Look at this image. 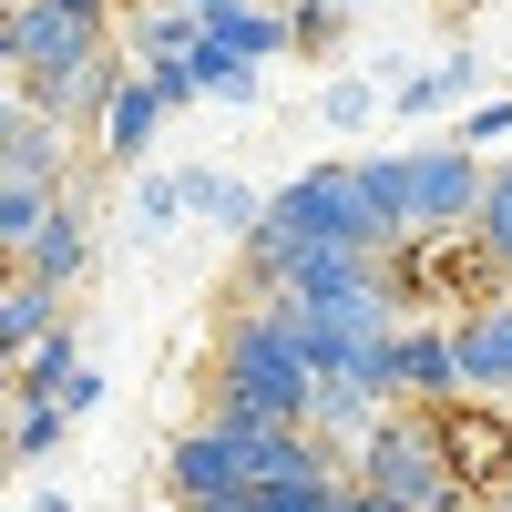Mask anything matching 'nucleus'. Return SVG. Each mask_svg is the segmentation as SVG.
<instances>
[{
  "label": "nucleus",
  "mask_w": 512,
  "mask_h": 512,
  "mask_svg": "<svg viewBox=\"0 0 512 512\" xmlns=\"http://www.w3.org/2000/svg\"><path fill=\"white\" fill-rule=\"evenodd\" d=\"M216 400L308 431V410H318V359H308V338H297L287 297H256V287L236 297V318H226V338H216Z\"/></svg>",
  "instance_id": "f257e3e1"
},
{
  "label": "nucleus",
  "mask_w": 512,
  "mask_h": 512,
  "mask_svg": "<svg viewBox=\"0 0 512 512\" xmlns=\"http://www.w3.org/2000/svg\"><path fill=\"white\" fill-rule=\"evenodd\" d=\"M359 492L410 502V512H461L472 502V482H461V461L441 441V410H390L379 420V441L359 451Z\"/></svg>",
  "instance_id": "f03ea898"
},
{
  "label": "nucleus",
  "mask_w": 512,
  "mask_h": 512,
  "mask_svg": "<svg viewBox=\"0 0 512 512\" xmlns=\"http://www.w3.org/2000/svg\"><path fill=\"white\" fill-rule=\"evenodd\" d=\"M482 195H492V164L472 144H410V236H461L482 226Z\"/></svg>",
  "instance_id": "7ed1b4c3"
},
{
  "label": "nucleus",
  "mask_w": 512,
  "mask_h": 512,
  "mask_svg": "<svg viewBox=\"0 0 512 512\" xmlns=\"http://www.w3.org/2000/svg\"><path fill=\"white\" fill-rule=\"evenodd\" d=\"M164 492H175V512H246L256 502V461L216 420H195V431H175V451H164Z\"/></svg>",
  "instance_id": "20e7f679"
},
{
  "label": "nucleus",
  "mask_w": 512,
  "mask_h": 512,
  "mask_svg": "<svg viewBox=\"0 0 512 512\" xmlns=\"http://www.w3.org/2000/svg\"><path fill=\"white\" fill-rule=\"evenodd\" d=\"M390 400H400V410H451V400H472V390H461V338H451V328H431V318L400 328V349H390Z\"/></svg>",
  "instance_id": "39448f33"
},
{
  "label": "nucleus",
  "mask_w": 512,
  "mask_h": 512,
  "mask_svg": "<svg viewBox=\"0 0 512 512\" xmlns=\"http://www.w3.org/2000/svg\"><path fill=\"white\" fill-rule=\"evenodd\" d=\"M62 144H72V123L11 93V113H0V175H11V185H52V195H72V154H62Z\"/></svg>",
  "instance_id": "423d86ee"
},
{
  "label": "nucleus",
  "mask_w": 512,
  "mask_h": 512,
  "mask_svg": "<svg viewBox=\"0 0 512 512\" xmlns=\"http://www.w3.org/2000/svg\"><path fill=\"white\" fill-rule=\"evenodd\" d=\"M441 441H451V461H461L472 492H502L512 482V410L502 400H451L441 410Z\"/></svg>",
  "instance_id": "0eeeda50"
},
{
  "label": "nucleus",
  "mask_w": 512,
  "mask_h": 512,
  "mask_svg": "<svg viewBox=\"0 0 512 512\" xmlns=\"http://www.w3.org/2000/svg\"><path fill=\"white\" fill-rule=\"evenodd\" d=\"M451 338H461V390H472V400H512V297L461 308Z\"/></svg>",
  "instance_id": "6e6552de"
},
{
  "label": "nucleus",
  "mask_w": 512,
  "mask_h": 512,
  "mask_svg": "<svg viewBox=\"0 0 512 512\" xmlns=\"http://www.w3.org/2000/svg\"><path fill=\"white\" fill-rule=\"evenodd\" d=\"M400 400L390 390H369V379H318V410H308V441H328L338 461H359L379 441V420H390Z\"/></svg>",
  "instance_id": "1a4fd4ad"
},
{
  "label": "nucleus",
  "mask_w": 512,
  "mask_h": 512,
  "mask_svg": "<svg viewBox=\"0 0 512 512\" xmlns=\"http://www.w3.org/2000/svg\"><path fill=\"white\" fill-rule=\"evenodd\" d=\"M82 267H93V205L62 195V216L41 226V246H31V256H11V277H41L52 297H72V287H82Z\"/></svg>",
  "instance_id": "9d476101"
},
{
  "label": "nucleus",
  "mask_w": 512,
  "mask_h": 512,
  "mask_svg": "<svg viewBox=\"0 0 512 512\" xmlns=\"http://www.w3.org/2000/svg\"><path fill=\"white\" fill-rule=\"evenodd\" d=\"M154 134H164V93H154V82L134 72V82L113 93V113L93 123V144H103V164H123V175H134V164L154 154Z\"/></svg>",
  "instance_id": "9b49d317"
},
{
  "label": "nucleus",
  "mask_w": 512,
  "mask_h": 512,
  "mask_svg": "<svg viewBox=\"0 0 512 512\" xmlns=\"http://www.w3.org/2000/svg\"><path fill=\"white\" fill-rule=\"evenodd\" d=\"M482 72L492 62H472V52H441V62H420V72H400L390 82V113H472V93H482Z\"/></svg>",
  "instance_id": "f8f14e48"
},
{
  "label": "nucleus",
  "mask_w": 512,
  "mask_h": 512,
  "mask_svg": "<svg viewBox=\"0 0 512 512\" xmlns=\"http://www.w3.org/2000/svg\"><path fill=\"white\" fill-rule=\"evenodd\" d=\"M369 287H390V267H379V256H359V246H318L308 267L287 277V297H297V308H328V297H369Z\"/></svg>",
  "instance_id": "ddd939ff"
},
{
  "label": "nucleus",
  "mask_w": 512,
  "mask_h": 512,
  "mask_svg": "<svg viewBox=\"0 0 512 512\" xmlns=\"http://www.w3.org/2000/svg\"><path fill=\"white\" fill-rule=\"evenodd\" d=\"M205 41H216V52H236V62H256V72H267L277 52H297V21L277 11V0H246V11H226V21L205 31Z\"/></svg>",
  "instance_id": "4468645a"
},
{
  "label": "nucleus",
  "mask_w": 512,
  "mask_h": 512,
  "mask_svg": "<svg viewBox=\"0 0 512 512\" xmlns=\"http://www.w3.org/2000/svg\"><path fill=\"white\" fill-rule=\"evenodd\" d=\"M185 205H195L216 236H236V246L256 236V216H267V195H246L236 175H216V164H185Z\"/></svg>",
  "instance_id": "2eb2a0df"
},
{
  "label": "nucleus",
  "mask_w": 512,
  "mask_h": 512,
  "mask_svg": "<svg viewBox=\"0 0 512 512\" xmlns=\"http://www.w3.org/2000/svg\"><path fill=\"white\" fill-rule=\"evenodd\" d=\"M62 318H72V308H62V297L41 287V277H11V297H0V349H11V359H31Z\"/></svg>",
  "instance_id": "dca6fc26"
},
{
  "label": "nucleus",
  "mask_w": 512,
  "mask_h": 512,
  "mask_svg": "<svg viewBox=\"0 0 512 512\" xmlns=\"http://www.w3.org/2000/svg\"><path fill=\"white\" fill-rule=\"evenodd\" d=\"M195 21L175 11V0H154V11H134V21H123V52H134V72H154V62H195Z\"/></svg>",
  "instance_id": "f3484780"
},
{
  "label": "nucleus",
  "mask_w": 512,
  "mask_h": 512,
  "mask_svg": "<svg viewBox=\"0 0 512 512\" xmlns=\"http://www.w3.org/2000/svg\"><path fill=\"white\" fill-rule=\"evenodd\" d=\"M359 164V185H369V205H379V226H390L400 246H420L410 236V154H349Z\"/></svg>",
  "instance_id": "a211bd4d"
},
{
  "label": "nucleus",
  "mask_w": 512,
  "mask_h": 512,
  "mask_svg": "<svg viewBox=\"0 0 512 512\" xmlns=\"http://www.w3.org/2000/svg\"><path fill=\"white\" fill-rule=\"evenodd\" d=\"M52 216H62V195H52V185H11V175H0V246H11V256H31Z\"/></svg>",
  "instance_id": "6ab92c4d"
},
{
  "label": "nucleus",
  "mask_w": 512,
  "mask_h": 512,
  "mask_svg": "<svg viewBox=\"0 0 512 512\" xmlns=\"http://www.w3.org/2000/svg\"><path fill=\"white\" fill-rule=\"evenodd\" d=\"M195 82H205V103H256V93H267V72H256V62H236V52H216V41H195Z\"/></svg>",
  "instance_id": "aec40b11"
},
{
  "label": "nucleus",
  "mask_w": 512,
  "mask_h": 512,
  "mask_svg": "<svg viewBox=\"0 0 512 512\" xmlns=\"http://www.w3.org/2000/svg\"><path fill=\"white\" fill-rule=\"evenodd\" d=\"M195 216L185 205V175H134V236H175Z\"/></svg>",
  "instance_id": "412c9836"
},
{
  "label": "nucleus",
  "mask_w": 512,
  "mask_h": 512,
  "mask_svg": "<svg viewBox=\"0 0 512 512\" xmlns=\"http://www.w3.org/2000/svg\"><path fill=\"white\" fill-rule=\"evenodd\" d=\"M369 113H379V82H369V72H338L328 93H318V123H328V134H369Z\"/></svg>",
  "instance_id": "4be33fe9"
},
{
  "label": "nucleus",
  "mask_w": 512,
  "mask_h": 512,
  "mask_svg": "<svg viewBox=\"0 0 512 512\" xmlns=\"http://www.w3.org/2000/svg\"><path fill=\"white\" fill-rule=\"evenodd\" d=\"M62 441H72V410H11V451H21V472L62 461Z\"/></svg>",
  "instance_id": "5701e85b"
},
{
  "label": "nucleus",
  "mask_w": 512,
  "mask_h": 512,
  "mask_svg": "<svg viewBox=\"0 0 512 512\" xmlns=\"http://www.w3.org/2000/svg\"><path fill=\"white\" fill-rule=\"evenodd\" d=\"M472 246L492 256V267H512V164H492V195H482V226H472Z\"/></svg>",
  "instance_id": "b1692460"
},
{
  "label": "nucleus",
  "mask_w": 512,
  "mask_h": 512,
  "mask_svg": "<svg viewBox=\"0 0 512 512\" xmlns=\"http://www.w3.org/2000/svg\"><path fill=\"white\" fill-rule=\"evenodd\" d=\"M287 21H297V52H338L349 41V11H328V0H287Z\"/></svg>",
  "instance_id": "393cba45"
},
{
  "label": "nucleus",
  "mask_w": 512,
  "mask_h": 512,
  "mask_svg": "<svg viewBox=\"0 0 512 512\" xmlns=\"http://www.w3.org/2000/svg\"><path fill=\"white\" fill-rule=\"evenodd\" d=\"M451 144H472V154H482V144H512V93L472 103V113H461V134H451Z\"/></svg>",
  "instance_id": "a878e982"
},
{
  "label": "nucleus",
  "mask_w": 512,
  "mask_h": 512,
  "mask_svg": "<svg viewBox=\"0 0 512 512\" xmlns=\"http://www.w3.org/2000/svg\"><path fill=\"white\" fill-rule=\"evenodd\" d=\"M52 11L82 21V31H103V41H123V11H113V0H52Z\"/></svg>",
  "instance_id": "bb28decb"
},
{
  "label": "nucleus",
  "mask_w": 512,
  "mask_h": 512,
  "mask_svg": "<svg viewBox=\"0 0 512 512\" xmlns=\"http://www.w3.org/2000/svg\"><path fill=\"white\" fill-rule=\"evenodd\" d=\"M103 400H113V379H103V369H82V379H72V400H62V410H72V420H93Z\"/></svg>",
  "instance_id": "cd10ccee"
},
{
  "label": "nucleus",
  "mask_w": 512,
  "mask_h": 512,
  "mask_svg": "<svg viewBox=\"0 0 512 512\" xmlns=\"http://www.w3.org/2000/svg\"><path fill=\"white\" fill-rule=\"evenodd\" d=\"M175 11H185V21H195V31H216V21H226V11H246V0H175Z\"/></svg>",
  "instance_id": "c85d7f7f"
},
{
  "label": "nucleus",
  "mask_w": 512,
  "mask_h": 512,
  "mask_svg": "<svg viewBox=\"0 0 512 512\" xmlns=\"http://www.w3.org/2000/svg\"><path fill=\"white\" fill-rule=\"evenodd\" d=\"M31 512H72V492H31Z\"/></svg>",
  "instance_id": "c756f323"
},
{
  "label": "nucleus",
  "mask_w": 512,
  "mask_h": 512,
  "mask_svg": "<svg viewBox=\"0 0 512 512\" xmlns=\"http://www.w3.org/2000/svg\"><path fill=\"white\" fill-rule=\"evenodd\" d=\"M349 512H410V502H379V492H359V502H349Z\"/></svg>",
  "instance_id": "7c9ffc66"
},
{
  "label": "nucleus",
  "mask_w": 512,
  "mask_h": 512,
  "mask_svg": "<svg viewBox=\"0 0 512 512\" xmlns=\"http://www.w3.org/2000/svg\"><path fill=\"white\" fill-rule=\"evenodd\" d=\"M492 512H512V482H502V492H492Z\"/></svg>",
  "instance_id": "2f4dec72"
},
{
  "label": "nucleus",
  "mask_w": 512,
  "mask_h": 512,
  "mask_svg": "<svg viewBox=\"0 0 512 512\" xmlns=\"http://www.w3.org/2000/svg\"><path fill=\"white\" fill-rule=\"evenodd\" d=\"M328 11H359V0H328Z\"/></svg>",
  "instance_id": "473e14b6"
},
{
  "label": "nucleus",
  "mask_w": 512,
  "mask_h": 512,
  "mask_svg": "<svg viewBox=\"0 0 512 512\" xmlns=\"http://www.w3.org/2000/svg\"><path fill=\"white\" fill-rule=\"evenodd\" d=\"M502 297H512V267H502Z\"/></svg>",
  "instance_id": "72a5a7b5"
},
{
  "label": "nucleus",
  "mask_w": 512,
  "mask_h": 512,
  "mask_svg": "<svg viewBox=\"0 0 512 512\" xmlns=\"http://www.w3.org/2000/svg\"><path fill=\"white\" fill-rule=\"evenodd\" d=\"M502 72H512V62H502Z\"/></svg>",
  "instance_id": "f704fd0d"
},
{
  "label": "nucleus",
  "mask_w": 512,
  "mask_h": 512,
  "mask_svg": "<svg viewBox=\"0 0 512 512\" xmlns=\"http://www.w3.org/2000/svg\"><path fill=\"white\" fill-rule=\"evenodd\" d=\"M502 410H512V400H502Z\"/></svg>",
  "instance_id": "c9c22d12"
}]
</instances>
